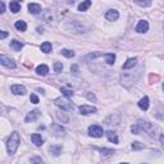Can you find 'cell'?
Wrapping results in <instances>:
<instances>
[{
  "instance_id": "obj_5",
  "label": "cell",
  "mask_w": 164,
  "mask_h": 164,
  "mask_svg": "<svg viewBox=\"0 0 164 164\" xmlns=\"http://www.w3.org/2000/svg\"><path fill=\"white\" fill-rule=\"evenodd\" d=\"M137 80V78H133V76L132 74H127V73H124V74H122L121 76V82H122V85L123 86H126V87H128V86H131L132 84H135V81Z\"/></svg>"
},
{
  "instance_id": "obj_35",
  "label": "cell",
  "mask_w": 164,
  "mask_h": 164,
  "mask_svg": "<svg viewBox=\"0 0 164 164\" xmlns=\"http://www.w3.org/2000/svg\"><path fill=\"white\" fill-rule=\"evenodd\" d=\"M30 100H31L32 104H39V97H37V95H35V94H32L30 96Z\"/></svg>"
},
{
  "instance_id": "obj_19",
  "label": "cell",
  "mask_w": 164,
  "mask_h": 164,
  "mask_svg": "<svg viewBox=\"0 0 164 164\" xmlns=\"http://www.w3.org/2000/svg\"><path fill=\"white\" fill-rule=\"evenodd\" d=\"M104 58H105V62L109 65H113L114 62H116V54H114V53H107V54H104Z\"/></svg>"
},
{
  "instance_id": "obj_12",
  "label": "cell",
  "mask_w": 164,
  "mask_h": 164,
  "mask_svg": "<svg viewBox=\"0 0 164 164\" xmlns=\"http://www.w3.org/2000/svg\"><path fill=\"white\" fill-rule=\"evenodd\" d=\"M28 10L32 14H39L41 12V5L36 4V3H31V4H28Z\"/></svg>"
},
{
  "instance_id": "obj_6",
  "label": "cell",
  "mask_w": 164,
  "mask_h": 164,
  "mask_svg": "<svg viewBox=\"0 0 164 164\" xmlns=\"http://www.w3.org/2000/svg\"><path fill=\"white\" fill-rule=\"evenodd\" d=\"M78 109H80V113L84 114V116H87V114H92V113L97 112V109L95 107H91V105H81Z\"/></svg>"
},
{
  "instance_id": "obj_14",
  "label": "cell",
  "mask_w": 164,
  "mask_h": 164,
  "mask_svg": "<svg viewBox=\"0 0 164 164\" xmlns=\"http://www.w3.org/2000/svg\"><path fill=\"white\" fill-rule=\"evenodd\" d=\"M137 104H139V108L141 109V110H147V109H149V97L144 96Z\"/></svg>"
},
{
  "instance_id": "obj_31",
  "label": "cell",
  "mask_w": 164,
  "mask_h": 164,
  "mask_svg": "<svg viewBox=\"0 0 164 164\" xmlns=\"http://www.w3.org/2000/svg\"><path fill=\"white\" fill-rule=\"evenodd\" d=\"M62 69H63V64H62L61 62H57V63H54V71H55L57 73L62 72Z\"/></svg>"
},
{
  "instance_id": "obj_2",
  "label": "cell",
  "mask_w": 164,
  "mask_h": 164,
  "mask_svg": "<svg viewBox=\"0 0 164 164\" xmlns=\"http://www.w3.org/2000/svg\"><path fill=\"white\" fill-rule=\"evenodd\" d=\"M54 103H55V105L58 108H61L62 110H72V109L74 108V105L68 99H63V97H58V99H55Z\"/></svg>"
},
{
  "instance_id": "obj_39",
  "label": "cell",
  "mask_w": 164,
  "mask_h": 164,
  "mask_svg": "<svg viewBox=\"0 0 164 164\" xmlns=\"http://www.w3.org/2000/svg\"><path fill=\"white\" fill-rule=\"evenodd\" d=\"M34 162H39V163H42V159H41V158H32V159H31V163H34Z\"/></svg>"
},
{
  "instance_id": "obj_13",
  "label": "cell",
  "mask_w": 164,
  "mask_h": 164,
  "mask_svg": "<svg viewBox=\"0 0 164 164\" xmlns=\"http://www.w3.org/2000/svg\"><path fill=\"white\" fill-rule=\"evenodd\" d=\"M136 63H137V58H130V59H127L126 61V63L123 64V69H131V68H133L135 65H136Z\"/></svg>"
},
{
  "instance_id": "obj_9",
  "label": "cell",
  "mask_w": 164,
  "mask_h": 164,
  "mask_svg": "<svg viewBox=\"0 0 164 164\" xmlns=\"http://www.w3.org/2000/svg\"><path fill=\"white\" fill-rule=\"evenodd\" d=\"M149 30V23H147V21H139L137 26H136V31L139 32V34H145V32Z\"/></svg>"
},
{
  "instance_id": "obj_3",
  "label": "cell",
  "mask_w": 164,
  "mask_h": 164,
  "mask_svg": "<svg viewBox=\"0 0 164 164\" xmlns=\"http://www.w3.org/2000/svg\"><path fill=\"white\" fill-rule=\"evenodd\" d=\"M89 135L92 136V137H101L104 135V130L99 124H92L89 127Z\"/></svg>"
},
{
  "instance_id": "obj_25",
  "label": "cell",
  "mask_w": 164,
  "mask_h": 164,
  "mask_svg": "<svg viewBox=\"0 0 164 164\" xmlns=\"http://www.w3.org/2000/svg\"><path fill=\"white\" fill-rule=\"evenodd\" d=\"M135 3L137 5H140V7H144V8L150 7V5L153 4L151 0H135Z\"/></svg>"
},
{
  "instance_id": "obj_41",
  "label": "cell",
  "mask_w": 164,
  "mask_h": 164,
  "mask_svg": "<svg viewBox=\"0 0 164 164\" xmlns=\"http://www.w3.org/2000/svg\"><path fill=\"white\" fill-rule=\"evenodd\" d=\"M15 2H22V0H15Z\"/></svg>"
},
{
  "instance_id": "obj_16",
  "label": "cell",
  "mask_w": 164,
  "mask_h": 164,
  "mask_svg": "<svg viewBox=\"0 0 164 164\" xmlns=\"http://www.w3.org/2000/svg\"><path fill=\"white\" fill-rule=\"evenodd\" d=\"M31 140H32V143H34L36 146H41L44 144V139L41 137V135L39 133H34L31 136Z\"/></svg>"
},
{
  "instance_id": "obj_23",
  "label": "cell",
  "mask_w": 164,
  "mask_h": 164,
  "mask_svg": "<svg viewBox=\"0 0 164 164\" xmlns=\"http://www.w3.org/2000/svg\"><path fill=\"white\" fill-rule=\"evenodd\" d=\"M107 136H108V140L110 141L113 144H118V136L116 132H113V131H108L107 132Z\"/></svg>"
},
{
  "instance_id": "obj_38",
  "label": "cell",
  "mask_w": 164,
  "mask_h": 164,
  "mask_svg": "<svg viewBox=\"0 0 164 164\" xmlns=\"http://www.w3.org/2000/svg\"><path fill=\"white\" fill-rule=\"evenodd\" d=\"M86 96H87V99H89V100H96L95 95H94V94H91V92H89V94H87Z\"/></svg>"
},
{
  "instance_id": "obj_24",
  "label": "cell",
  "mask_w": 164,
  "mask_h": 164,
  "mask_svg": "<svg viewBox=\"0 0 164 164\" xmlns=\"http://www.w3.org/2000/svg\"><path fill=\"white\" fill-rule=\"evenodd\" d=\"M9 8H10V10H12L13 13H18L21 10V5H19L18 2H15V0H14V2H10Z\"/></svg>"
},
{
  "instance_id": "obj_27",
  "label": "cell",
  "mask_w": 164,
  "mask_h": 164,
  "mask_svg": "<svg viewBox=\"0 0 164 164\" xmlns=\"http://www.w3.org/2000/svg\"><path fill=\"white\" fill-rule=\"evenodd\" d=\"M62 55H64L65 58H73L74 57V51L69 50V49H63L62 50Z\"/></svg>"
},
{
  "instance_id": "obj_10",
  "label": "cell",
  "mask_w": 164,
  "mask_h": 164,
  "mask_svg": "<svg viewBox=\"0 0 164 164\" xmlns=\"http://www.w3.org/2000/svg\"><path fill=\"white\" fill-rule=\"evenodd\" d=\"M10 91L13 92L14 95H25L26 94V87L22 85H13L10 87Z\"/></svg>"
},
{
  "instance_id": "obj_28",
  "label": "cell",
  "mask_w": 164,
  "mask_h": 164,
  "mask_svg": "<svg viewBox=\"0 0 164 164\" xmlns=\"http://www.w3.org/2000/svg\"><path fill=\"white\" fill-rule=\"evenodd\" d=\"M61 91H62V94H63L65 97H72V96H73V91L69 90V89H67V87H62Z\"/></svg>"
},
{
  "instance_id": "obj_33",
  "label": "cell",
  "mask_w": 164,
  "mask_h": 164,
  "mask_svg": "<svg viewBox=\"0 0 164 164\" xmlns=\"http://www.w3.org/2000/svg\"><path fill=\"white\" fill-rule=\"evenodd\" d=\"M42 18H44V19H45V22H50V21L53 19V15H51V13H50V12H48V10H46V12H45V13H44V15H42Z\"/></svg>"
},
{
  "instance_id": "obj_22",
  "label": "cell",
  "mask_w": 164,
  "mask_h": 164,
  "mask_svg": "<svg viewBox=\"0 0 164 164\" xmlns=\"http://www.w3.org/2000/svg\"><path fill=\"white\" fill-rule=\"evenodd\" d=\"M51 42H49V41H45V42H42L41 44V46H40V49H41V51L42 53H45V54H48V53H50L51 51Z\"/></svg>"
},
{
  "instance_id": "obj_30",
  "label": "cell",
  "mask_w": 164,
  "mask_h": 164,
  "mask_svg": "<svg viewBox=\"0 0 164 164\" xmlns=\"http://www.w3.org/2000/svg\"><path fill=\"white\" fill-rule=\"evenodd\" d=\"M57 117L61 119L62 123H68V122H69V118H68L67 116H64L63 113H62V114H61V113H57Z\"/></svg>"
},
{
  "instance_id": "obj_11",
  "label": "cell",
  "mask_w": 164,
  "mask_h": 164,
  "mask_svg": "<svg viewBox=\"0 0 164 164\" xmlns=\"http://www.w3.org/2000/svg\"><path fill=\"white\" fill-rule=\"evenodd\" d=\"M105 18L108 21H117L119 18V13H118V10L116 9H110V10H108V12L105 13Z\"/></svg>"
},
{
  "instance_id": "obj_1",
  "label": "cell",
  "mask_w": 164,
  "mask_h": 164,
  "mask_svg": "<svg viewBox=\"0 0 164 164\" xmlns=\"http://www.w3.org/2000/svg\"><path fill=\"white\" fill-rule=\"evenodd\" d=\"M19 133L18 132H13L12 135L9 136V139L7 141V150H8V154L9 155H13L15 151H17L18 146H19Z\"/></svg>"
},
{
  "instance_id": "obj_32",
  "label": "cell",
  "mask_w": 164,
  "mask_h": 164,
  "mask_svg": "<svg viewBox=\"0 0 164 164\" xmlns=\"http://www.w3.org/2000/svg\"><path fill=\"white\" fill-rule=\"evenodd\" d=\"M131 131H132V133H133V135H139V133L141 132V130H140V127H139V124H137V123L133 124L132 127H131Z\"/></svg>"
},
{
  "instance_id": "obj_37",
  "label": "cell",
  "mask_w": 164,
  "mask_h": 164,
  "mask_svg": "<svg viewBox=\"0 0 164 164\" xmlns=\"http://www.w3.org/2000/svg\"><path fill=\"white\" fill-rule=\"evenodd\" d=\"M5 12V4L3 2H0V14H3Z\"/></svg>"
},
{
  "instance_id": "obj_40",
  "label": "cell",
  "mask_w": 164,
  "mask_h": 164,
  "mask_svg": "<svg viewBox=\"0 0 164 164\" xmlns=\"http://www.w3.org/2000/svg\"><path fill=\"white\" fill-rule=\"evenodd\" d=\"M71 69H72V71H74V73H77V65H73V67L71 68Z\"/></svg>"
},
{
  "instance_id": "obj_36",
  "label": "cell",
  "mask_w": 164,
  "mask_h": 164,
  "mask_svg": "<svg viewBox=\"0 0 164 164\" xmlns=\"http://www.w3.org/2000/svg\"><path fill=\"white\" fill-rule=\"evenodd\" d=\"M8 32L7 31H2V30H0V40H3V39H7V37H8Z\"/></svg>"
},
{
  "instance_id": "obj_15",
  "label": "cell",
  "mask_w": 164,
  "mask_h": 164,
  "mask_svg": "<svg viewBox=\"0 0 164 164\" xmlns=\"http://www.w3.org/2000/svg\"><path fill=\"white\" fill-rule=\"evenodd\" d=\"M39 116H40L39 110H32V112H30L28 114H27L26 122H34V121H36V119L39 118Z\"/></svg>"
},
{
  "instance_id": "obj_7",
  "label": "cell",
  "mask_w": 164,
  "mask_h": 164,
  "mask_svg": "<svg viewBox=\"0 0 164 164\" xmlns=\"http://www.w3.org/2000/svg\"><path fill=\"white\" fill-rule=\"evenodd\" d=\"M51 130H53V133L54 136H57V137H61V136H64L65 133V130L62 127V124H51Z\"/></svg>"
},
{
  "instance_id": "obj_20",
  "label": "cell",
  "mask_w": 164,
  "mask_h": 164,
  "mask_svg": "<svg viewBox=\"0 0 164 164\" xmlns=\"http://www.w3.org/2000/svg\"><path fill=\"white\" fill-rule=\"evenodd\" d=\"M14 27H15V28H17L18 31H21V32H25V31L27 30L26 22H25V21H21V19L15 22V23H14Z\"/></svg>"
},
{
  "instance_id": "obj_4",
  "label": "cell",
  "mask_w": 164,
  "mask_h": 164,
  "mask_svg": "<svg viewBox=\"0 0 164 164\" xmlns=\"http://www.w3.org/2000/svg\"><path fill=\"white\" fill-rule=\"evenodd\" d=\"M0 64L4 65V67H7V68H10V69L15 68V63H14L13 59L5 57V55H3V54H0Z\"/></svg>"
},
{
  "instance_id": "obj_34",
  "label": "cell",
  "mask_w": 164,
  "mask_h": 164,
  "mask_svg": "<svg viewBox=\"0 0 164 164\" xmlns=\"http://www.w3.org/2000/svg\"><path fill=\"white\" fill-rule=\"evenodd\" d=\"M143 147H144V145L140 144L139 141H135V143L132 144V149H133V150H141Z\"/></svg>"
},
{
  "instance_id": "obj_18",
  "label": "cell",
  "mask_w": 164,
  "mask_h": 164,
  "mask_svg": "<svg viewBox=\"0 0 164 164\" xmlns=\"http://www.w3.org/2000/svg\"><path fill=\"white\" fill-rule=\"evenodd\" d=\"M91 4H92L91 0H85V2H82L81 4H78V8L77 9L80 10V12H86V10L91 7Z\"/></svg>"
},
{
  "instance_id": "obj_26",
  "label": "cell",
  "mask_w": 164,
  "mask_h": 164,
  "mask_svg": "<svg viewBox=\"0 0 164 164\" xmlns=\"http://www.w3.org/2000/svg\"><path fill=\"white\" fill-rule=\"evenodd\" d=\"M49 151H50L53 155L58 156L59 154H61V151H62V146H50L49 147Z\"/></svg>"
},
{
  "instance_id": "obj_29",
  "label": "cell",
  "mask_w": 164,
  "mask_h": 164,
  "mask_svg": "<svg viewBox=\"0 0 164 164\" xmlns=\"http://www.w3.org/2000/svg\"><path fill=\"white\" fill-rule=\"evenodd\" d=\"M95 149L99 150L103 155H112L113 153H114V150H112V149H105V147H104V149H100V147H95Z\"/></svg>"
},
{
  "instance_id": "obj_17",
  "label": "cell",
  "mask_w": 164,
  "mask_h": 164,
  "mask_svg": "<svg viewBox=\"0 0 164 164\" xmlns=\"http://www.w3.org/2000/svg\"><path fill=\"white\" fill-rule=\"evenodd\" d=\"M48 72H49V67L46 64H40L39 67L36 68V73L40 74V76H46Z\"/></svg>"
},
{
  "instance_id": "obj_8",
  "label": "cell",
  "mask_w": 164,
  "mask_h": 164,
  "mask_svg": "<svg viewBox=\"0 0 164 164\" xmlns=\"http://www.w3.org/2000/svg\"><path fill=\"white\" fill-rule=\"evenodd\" d=\"M121 123V117H119V114H112V116H109L107 119H105V124L110 126V124H119Z\"/></svg>"
},
{
  "instance_id": "obj_21",
  "label": "cell",
  "mask_w": 164,
  "mask_h": 164,
  "mask_svg": "<svg viewBox=\"0 0 164 164\" xmlns=\"http://www.w3.org/2000/svg\"><path fill=\"white\" fill-rule=\"evenodd\" d=\"M10 48H12L14 51H21V49L23 48V44L18 40H13L12 42H10Z\"/></svg>"
}]
</instances>
